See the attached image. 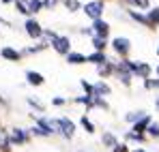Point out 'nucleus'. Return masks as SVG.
<instances>
[{
    "label": "nucleus",
    "instance_id": "29",
    "mask_svg": "<svg viewBox=\"0 0 159 152\" xmlns=\"http://www.w3.org/2000/svg\"><path fill=\"white\" fill-rule=\"evenodd\" d=\"M157 54H159V47H157Z\"/></svg>",
    "mask_w": 159,
    "mask_h": 152
},
{
    "label": "nucleus",
    "instance_id": "2",
    "mask_svg": "<svg viewBox=\"0 0 159 152\" xmlns=\"http://www.w3.org/2000/svg\"><path fill=\"white\" fill-rule=\"evenodd\" d=\"M56 127H58V131H60L65 137H71V135H73V131H75V124H73L71 120H67V118L56 120Z\"/></svg>",
    "mask_w": 159,
    "mask_h": 152
},
{
    "label": "nucleus",
    "instance_id": "12",
    "mask_svg": "<svg viewBox=\"0 0 159 152\" xmlns=\"http://www.w3.org/2000/svg\"><path fill=\"white\" fill-rule=\"evenodd\" d=\"M2 56L9 58V60H17V58H20V54L15 50H11V47H4V50H2Z\"/></svg>",
    "mask_w": 159,
    "mask_h": 152
},
{
    "label": "nucleus",
    "instance_id": "10",
    "mask_svg": "<svg viewBox=\"0 0 159 152\" xmlns=\"http://www.w3.org/2000/svg\"><path fill=\"white\" fill-rule=\"evenodd\" d=\"M88 60H90V62H95V64H101V62H107V60H106V56H103L101 51H97V54H90V56H88Z\"/></svg>",
    "mask_w": 159,
    "mask_h": 152
},
{
    "label": "nucleus",
    "instance_id": "21",
    "mask_svg": "<svg viewBox=\"0 0 159 152\" xmlns=\"http://www.w3.org/2000/svg\"><path fill=\"white\" fill-rule=\"evenodd\" d=\"M99 73H101V75H107V73H112V64H103V67H99Z\"/></svg>",
    "mask_w": 159,
    "mask_h": 152
},
{
    "label": "nucleus",
    "instance_id": "9",
    "mask_svg": "<svg viewBox=\"0 0 159 152\" xmlns=\"http://www.w3.org/2000/svg\"><path fill=\"white\" fill-rule=\"evenodd\" d=\"M93 88H95V94H97V97H99V94H110V88H107V86L103 84V81H99V84H95Z\"/></svg>",
    "mask_w": 159,
    "mask_h": 152
},
{
    "label": "nucleus",
    "instance_id": "5",
    "mask_svg": "<svg viewBox=\"0 0 159 152\" xmlns=\"http://www.w3.org/2000/svg\"><path fill=\"white\" fill-rule=\"evenodd\" d=\"M69 45H71V43H69L67 37H58V39L54 41V50L58 51V54H67V56H69Z\"/></svg>",
    "mask_w": 159,
    "mask_h": 152
},
{
    "label": "nucleus",
    "instance_id": "15",
    "mask_svg": "<svg viewBox=\"0 0 159 152\" xmlns=\"http://www.w3.org/2000/svg\"><path fill=\"white\" fill-rule=\"evenodd\" d=\"M103 144H106V146H112V148H116V146H118V144H116V139H114V135H110V133L103 135Z\"/></svg>",
    "mask_w": 159,
    "mask_h": 152
},
{
    "label": "nucleus",
    "instance_id": "14",
    "mask_svg": "<svg viewBox=\"0 0 159 152\" xmlns=\"http://www.w3.org/2000/svg\"><path fill=\"white\" fill-rule=\"evenodd\" d=\"M13 141H17V144H22V141H26V135H24V131H20V128H15L13 131V137H11Z\"/></svg>",
    "mask_w": 159,
    "mask_h": 152
},
{
    "label": "nucleus",
    "instance_id": "26",
    "mask_svg": "<svg viewBox=\"0 0 159 152\" xmlns=\"http://www.w3.org/2000/svg\"><path fill=\"white\" fill-rule=\"evenodd\" d=\"M2 2H11V0H2Z\"/></svg>",
    "mask_w": 159,
    "mask_h": 152
},
{
    "label": "nucleus",
    "instance_id": "18",
    "mask_svg": "<svg viewBox=\"0 0 159 152\" xmlns=\"http://www.w3.org/2000/svg\"><path fill=\"white\" fill-rule=\"evenodd\" d=\"M65 4H67V9H71V11H78V9H80L78 0H65Z\"/></svg>",
    "mask_w": 159,
    "mask_h": 152
},
{
    "label": "nucleus",
    "instance_id": "20",
    "mask_svg": "<svg viewBox=\"0 0 159 152\" xmlns=\"http://www.w3.org/2000/svg\"><path fill=\"white\" fill-rule=\"evenodd\" d=\"M148 133H151L153 137H159V124H151V127H148Z\"/></svg>",
    "mask_w": 159,
    "mask_h": 152
},
{
    "label": "nucleus",
    "instance_id": "4",
    "mask_svg": "<svg viewBox=\"0 0 159 152\" xmlns=\"http://www.w3.org/2000/svg\"><path fill=\"white\" fill-rule=\"evenodd\" d=\"M107 32H110V26H107L106 22L97 20V22L93 24V37H101V39H106Z\"/></svg>",
    "mask_w": 159,
    "mask_h": 152
},
{
    "label": "nucleus",
    "instance_id": "19",
    "mask_svg": "<svg viewBox=\"0 0 159 152\" xmlns=\"http://www.w3.org/2000/svg\"><path fill=\"white\" fill-rule=\"evenodd\" d=\"M82 124H84V128H86V131H88V133H93V131H95V127H93V124H90V120H88V118H86V116H84V118H82Z\"/></svg>",
    "mask_w": 159,
    "mask_h": 152
},
{
    "label": "nucleus",
    "instance_id": "23",
    "mask_svg": "<svg viewBox=\"0 0 159 152\" xmlns=\"http://www.w3.org/2000/svg\"><path fill=\"white\" fill-rule=\"evenodd\" d=\"M144 86L146 88H159V79H155V81H144Z\"/></svg>",
    "mask_w": 159,
    "mask_h": 152
},
{
    "label": "nucleus",
    "instance_id": "1",
    "mask_svg": "<svg viewBox=\"0 0 159 152\" xmlns=\"http://www.w3.org/2000/svg\"><path fill=\"white\" fill-rule=\"evenodd\" d=\"M84 11H86V15L88 17H93L95 22L101 17V13H103V2H88L86 7H84Z\"/></svg>",
    "mask_w": 159,
    "mask_h": 152
},
{
    "label": "nucleus",
    "instance_id": "6",
    "mask_svg": "<svg viewBox=\"0 0 159 152\" xmlns=\"http://www.w3.org/2000/svg\"><path fill=\"white\" fill-rule=\"evenodd\" d=\"M26 32L30 34V37H41V34H43L41 26L37 24L34 20H28V22H26Z\"/></svg>",
    "mask_w": 159,
    "mask_h": 152
},
{
    "label": "nucleus",
    "instance_id": "25",
    "mask_svg": "<svg viewBox=\"0 0 159 152\" xmlns=\"http://www.w3.org/2000/svg\"><path fill=\"white\" fill-rule=\"evenodd\" d=\"M155 107H157V109H159V99H157V101H155Z\"/></svg>",
    "mask_w": 159,
    "mask_h": 152
},
{
    "label": "nucleus",
    "instance_id": "17",
    "mask_svg": "<svg viewBox=\"0 0 159 152\" xmlns=\"http://www.w3.org/2000/svg\"><path fill=\"white\" fill-rule=\"evenodd\" d=\"M142 118H144V114H142V111H133V114H127V120H129V122L142 120Z\"/></svg>",
    "mask_w": 159,
    "mask_h": 152
},
{
    "label": "nucleus",
    "instance_id": "22",
    "mask_svg": "<svg viewBox=\"0 0 159 152\" xmlns=\"http://www.w3.org/2000/svg\"><path fill=\"white\" fill-rule=\"evenodd\" d=\"M133 4H138V7H142V9H146L148 7V0H131Z\"/></svg>",
    "mask_w": 159,
    "mask_h": 152
},
{
    "label": "nucleus",
    "instance_id": "24",
    "mask_svg": "<svg viewBox=\"0 0 159 152\" xmlns=\"http://www.w3.org/2000/svg\"><path fill=\"white\" fill-rule=\"evenodd\" d=\"M114 152H127V148H125V146H120V144H118V146H116V148H114Z\"/></svg>",
    "mask_w": 159,
    "mask_h": 152
},
{
    "label": "nucleus",
    "instance_id": "27",
    "mask_svg": "<svg viewBox=\"0 0 159 152\" xmlns=\"http://www.w3.org/2000/svg\"><path fill=\"white\" fill-rule=\"evenodd\" d=\"M135 152H144V150H135Z\"/></svg>",
    "mask_w": 159,
    "mask_h": 152
},
{
    "label": "nucleus",
    "instance_id": "7",
    "mask_svg": "<svg viewBox=\"0 0 159 152\" xmlns=\"http://www.w3.org/2000/svg\"><path fill=\"white\" fill-rule=\"evenodd\" d=\"M148 122H151V118H148V116H144L142 120H138V122H135V127H133V131H135V135H140V133H142L144 128L148 127Z\"/></svg>",
    "mask_w": 159,
    "mask_h": 152
},
{
    "label": "nucleus",
    "instance_id": "16",
    "mask_svg": "<svg viewBox=\"0 0 159 152\" xmlns=\"http://www.w3.org/2000/svg\"><path fill=\"white\" fill-rule=\"evenodd\" d=\"M93 45H95L97 50H103V47H106V39H101V37H93Z\"/></svg>",
    "mask_w": 159,
    "mask_h": 152
},
{
    "label": "nucleus",
    "instance_id": "11",
    "mask_svg": "<svg viewBox=\"0 0 159 152\" xmlns=\"http://www.w3.org/2000/svg\"><path fill=\"white\" fill-rule=\"evenodd\" d=\"M148 24H151V26L159 24V7H157V9H153V11H148Z\"/></svg>",
    "mask_w": 159,
    "mask_h": 152
},
{
    "label": "nucleus",
    "instance_id": "3",
    "mask_svg": "<svg viewBox=\"0 0 159 152\" xmlns=\"http://www.w3.org/2000/svg\"><path fill=\"white\" fill-rule=\"evenodd\" d=\"M112 45H114V50L118 51V54H127L129 51V47H131V43H129V39H125V37H116L114 41H112Z\"/></svg>",
    "mask_w": 159,
    "mask_h": 152
},
{
    "label": "nucleus",
    "instance_id": "13",
    "mask_svg": "<svg viewBox=\"0 0 159 152\" xmlns=\"http://www.w3.org/2000/svg\"><path fill=\"white\" fill-rule=\"evenodd\" d=\"M28 81H30V84H34V86H39V84H43V77L39 75V73H32V71H30V73H28Z\"/></svg>",
    "mask_w": 159,
    "mask_h": 152
},
{
    "label": "nucleus",
    "instance_id": "28",
    "mask_svg": "<svg viewBox=\"0 0 159 152\" xmlns=\"http://www.w3.org/2000/svg\"><path fill=\"white\" fill-rule=\"evenodd\" d=\"M157 73H159V67H157Z\"/></svg>",
    "mask_w": 159,
    "mask_h": 152
},
{
    "label": "nucleus",
    "instance_id": "8",
    "mask_svg": "<svg viewBox=\"0 0 159 152\" xmlns=\"http://www.w3.org/2000/svg\"><path fill=\"white\" fill-rule=\"evenodd\" d=\"M67 60H69L71 64H82V62H86L88 58H86V56H82V54H69V56H67Z\"/></svg>",
    "mask_w": 159,
    "mask_h": 152
}]
</instances>
